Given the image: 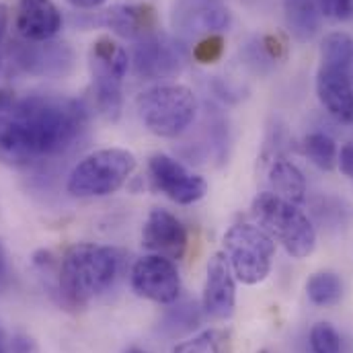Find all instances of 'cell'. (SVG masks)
I'll list each match as a JSON object with an SVG mask.
<instances>
[{"label": "cell", "instance_id": "7a4b0ae2", "mask_svg": "<svg viewBox=\"0 0 353 353\" xmlns=\"http://www.w3.org/2000/svg\"><path fill=\"white\" fill-rule=\"evenodd\" d=\"M121 271L119 251L94 243H81L62 255L60 294L66 306L83 308L105 294Z\"/></svg>", "mask_w": 353, "mask_h": 353}, {"label": "cell", "instance_id": "9c48e42d", "mask_svg": "<svg viewBox=\"0 0 353 353\" xmlns=\"http://www.w3.org/2000/svg\"><path fill=\"white\" fill-rule=\"evenodd\" d=\"M130 281L136 296L157 304H173L181 294V277L175 261L163 255L150 253L138 259L132 267Z\"/></svg>", "mask_w": 353, "mask_h": 353}, {"label": "cell", "instance_id": "5b68a950", "mask_svg": "<svg viewBox=\"0 0 353 353\" xmlns=\"http://www.w3.org/2000/svg\"><path fill=\"white\" fill-rule=\"evenodd\" d=\"M136 157L123 148H103L85 157L68 176L74 197H105L119 191L136 171Z\"/></svg>", "mask_w": 353, "mask_h": 353}, {"label": "cell", "instance_id": "52a82bcc", "mask_svg": "<svg viewBox=\"0 0 353 353\" xmlns=\"http://www.w3.org/2000/svg\"><path fill=\"white\" fill-rule=\"evenodd\" d=\"M88 66L94 107L105 119L115 121L121 113V83L130 70V56L115 39L101 35L90 46Z\"/></svg>", "mask_w": 353, "mask_h": 353}, {"label": "cell", "instance_id": "5bb4252c", "mask_svg": "<svg viewBox=\"0 0 353 353\" xmlns=\"http://www.w3.org/2000/svg\"><path fill=\"white\" fill-rule=\"evenodd\" d=\"M201 308L214 321H228L234 314L236 277L226 261L224 253H216L208 263Z\"/></svg>", "mask_w": 353, "mask_h": 353}, {"label": "cell", "instance_id": "484cf974", "mask_svg": "<svg viewBox=\"0 0 353 353\" xmlns=\"http://www.w3.org/2000/svg\"><path fill=\"white\" fill-rule=\"evenodd\" d=\"M17 99H19V97H17L14 90H10V88H0V125L10 117Z\"/></svg>", "mask_w": 353, "mask_h": 353}, {"label": "cell", "instance_id": "ba28073f", "mask_svg": "<svg viewBox=\"0 0 353 353\" xmlns=\"http://www.w3.org/2000/svg\"><path fill=\"white\" fill-rule=\"evenodd\" d=\"M232 14L224 0H175L171 23L185 39H201L230 27Z\"/></svg>", "mask_w": 353, "mask_h": 353}, {"label": "cell", "instance_id": "603a6c76", "mask_svg": "<svg viewBox=\"0 0 353 353\" xmlns=\"http://www.w3.org/2000/svg\"><path fill=\"white\" fill-rule=\"evenodd\" d=\"M310 350L312 353H341V335L331 323H316L310 329Z\"/></svg>", "mask_w": 353, "mask_h": 353}, {"label": "cell", "instance_id": "d6986e66", "mask_svg": "<svg viewBox=\"0 0 353 353\" xmlns=\"http://www.w3.org/2000/svg\"><path fill=\"white\" fill-rule=\"evenodd\" d=\"M283 14L290 33L298 41H310L321 25L316 0H283Z\"/></svg>", "mask_w": 353, "mask_h": 353}, {"label": "cell", "instance_id": "8992f818", "mask_svg": "<svg viewBox=\"0 0 353 353\" xmlns=\"http://www.w3.org/2000/svg\"><path fill=\"white\" fill-rule=\"evenodd\" d=\"M222 253L236 281L257 285L267 279L275 257V241L257 224H234L226 230Z\"/></svg>", "mask_w": 353, "mask_h": 353}, {"label": "cell", "instance_id": "ffe728a7", "mask_svg": "<svg viewBox=\"0 0 353 353\" xmlns=\"http://www.w3.org/2000/svg\"><path fill=\"white\" fill-rule=\"evenodd\" d=\"M232 333L226 329H205L195 337L181 341L171 353H232Z\"/></svg>", "mask_w": 353, "mask_h": 353}, {"label": "cell", "instance_id": "d4e9b609", "mask_svg": "<svg viewBox=\"0 0 353 353\" xmlns=\"http://www.w3.org/2000/svg\"><path fill=\"white\" fill-rule=\"evenodd\" d=\"M321 14L335 19V21H347L353 17V0H316Z\"/></svg>", "mask_w": 353, "mask_h": 353}, {"label": "cell", "instance_id": "d6a6232c", "mask_svg": "<svg viewBox=\"0 0 353 353\" xmlns=\"http://www.w3.org/2000/svg\"><path fill=\"white\" fill-rule=\"evenodd\" d=\"M0 353H8L6 352V343H4V335H2V331H0Z\"/></svg>", "mask_w": 353, "mask_h": 353}, {"label": "cell", "instance_id": "2e32d148", "mask_svg": "<svg viewBox=\"0 0 353 353\" xmlns=\"http://www.w3.org/2000/svg\"><path fill=\"white\" fill-rule=\"evenodd\" d=\"M14 25L25 41H50L62 29V14L52 0H19Z\"/></svg>", "mask_w": 353, "mask_h": 353}, {"label": "cell", "instance_id": "8fae6325", "mask_svg": "<svg viewBox=\"0 0 353 353\" xmlns=\"http://www.w3.org/2000/svg\"><path fill=\"white\" fill-rule=\"evenodd\" d=\"M316 94L329 115L341 123H353V64L321 62Z\"/></svg>", "mask_w": 353, "mask_h": 353}, {"label": "cell", "instance_id": "f1b7e54d", "mask_svg": "<svg viewBox=\"0 0 353 353\" xmlns=\"http://www.w3.org/2000/svg\"><path fill=\"white\" fill-rule=\"evenodd\" d=\"M263 48L265 52L271 56V58H281L283 54H285V43L283 41H279V37H275V35H267L263 39Z\"/></svg>", "mask_w": 353, "mask_h": 353}, {"label": "cell", "instance_id": "9a60e30c", "mask_svg": "<svg viewBox=\"0 0 353 353\" xmlns=\"http://www.w3.org/2000/svg\"><path fill=\"white\" fill-rule=\"evenodd\" d=\"M17 64L35 77H66L74 66V52L68 43L27 41L17 48Z\"/></svg>", "mask_w": 353, "mask_h": 353}, {"label": "cell", "instance_id": "4fadbf2b", "mask_svg": "<svg viewBox=\"0 0 353 353\" xmlns=\"http://www.w3.org/2000/svg\"><path fill=\"white\" fill-rule=\"evenodd\" d=\"M142 247L152 255L181 261L189 247V232L175 214L163 208H154L150 210L142 228Z\"/></svg>", "mask_w": 353, "mask_h": 353}, {"label": "cell", "instance_id": "7402d4cb", "mask_svg": "<svg viewBox=\"0 0 353 353\" xmlns=\"http://www.w3.org/2000/svg\"><path fill=\"white\" fill-rule=\"evenodd\" d=\"M302 148L314 167H319L323 171H333L337 167L339 150H337V144L331 136H327L323 132H312L304 138Z\"/></svg>", "mask_w": 353, "mask_h": 353}, {"label": "cell", "instance_id": "4dcf8cb0", "mask_svg": "<svg viewBox=\"0 0 353 353\" xmlns=\"http://www.w3.org/2000/svg\"><path fill=\"white\" fill-rule=\"evenodd\" d=\"M6 27H8V8H6L4 4H0V43H2V39H4Z\"/></svg>", "mask_w": 353, "mask_h": 353}, {"label": "cell", "instance_id": "3957f363", "mask_svg": "<svg viewBox=\"0 0 353 353\" xmlns=\"http://www.w3.org/2000/svg\"><path fill=\"white\" fill-rule=\"evenodd\" d=\"M251 214L265 232L294 259H306L316 249V230L310 218L292 201L263 191L255 197Z\"/></svg>", "mask_w": 353, "mask_h": 353}, {"label": "cell", "instance_id": "6da1fadb", "mask_svg": "<svg viewBox=\"0 0 353 353\" xmlns=\"http://www.w3.org/2000/svg\"><path fill=\"white\" fill-rule=\"evenodd\" d=\"M87 109L77 99L58 94L19 97L0 125V163L33 167L68 152L87 130Z\"/></svg>", "mask_w": 353, "mask_h": 353}, {"label": "cell", "instance_id": "83f0119b", "mask_svg": "<svg viewBox=\"0 0 353 353\" xmlns=\"http://www.w3.org/2000/svg\"><path fill=\"white\" fill-rule=\"evenodd\" d=\"M337 165L341 167V171L347 176H353V142L345 144L337 157Z\"/></svg>", "mask_w": 353, "mask_h": 353}, {"label": "cell", "instance_id": "4316f807", "mask_svg": "<svg viewBox=\"0 0 353 353\" xmlns=\"http://www.w3.org/2000/svg\"><path fill=\"white\" fill-rule=\"evenodd\" d=\"M10 352L12 353H35L37 352V345L31 337L27 335H14L12 341H10Z\"/></svg>", "mask_w": 353, "mask_h": 353}, {"label": "cell", "instance_id": "7c38bea8", "mask_svg": "<svg viewBox=\"0 0 353 353\" xmlns=\"http://www.w3.org/2000/svg\"><path fill=\"white\" fill-rule=\"evenodd\" d=\"M132 66L136 77L142 81H159V79H171L183 70V54L176 48L175 41L169 37L154 33L150 37H144L136 43Z\"/></svg>", "mask_w": 353, "mask_h": 353}, {"label": "cell", "instance_id": "44dd1931", "mask_svg": "<svg viewBox=\"0 0 353 353\" xmlns=\"http://www.w3.org/2000/svg\"><path fill=\"white\" fill-rule=\"evenodd\" d=\"M306 294L316 306H335L343 298V281L333 271H319L306 281Z\"/></svg>", "mask_w": 353, "mask_h": 353}, {"label": "cell", "instance_id": "f546056e", "mask_svg": "<svg viewBox=\"0 0 353 353\" xmlns=\"http://www.w3.org/2000/svg\"><path fill=\"white\" fill-rule=\"evenodd\" d=\"M66 2H70L74 8H97V6L105 4L107 0H66Z\"/></svg>", "mask_w": 353, "mask_h": 353}, {"label": "cell", "instance_id": "1f68e13d", "mask_svg": "<svg viewBox=\"0 0 353 353\" xmlns=\"http://www.w3.org/2000/svg\"><path fill=\"white\" fill-rule=\"evenodd\" d=\"M4 251H2V247H0V275L4 273Z\"/></svg>", "mask_w": 353, "mask_h": 353}, {"label": "cell", "instance_id": "cb8c5ba5", "mask_svg": "<svg viewBox=\"0 0 353 353\" xmlns=\"http://www.w3.org/2000/svg\"><path fill=\"white\" fill-rule=\"evenodd\" d=\"M224 54V37L220 33L201 37L193 48V58L199 64H216Z\"/></svg>", "mask_w": 353, "mask_h": 353}, {"label": "cell", "instance_id": "e0dca14e", "mask_svg": "<svg viewBox=\"0 0 353 353\" xmlns=\"http://www.w3.org/2000/svg\"><path fill=\"white\" fill-rule=\"evenodd\" d=\"M105 25L119 37L140 41L157 33L159 17L157 8L148 2L117 4L105 12Z\"/></svg>", "mask_w": 353, "mask_h": 353}, {"label": "cell", "instance_id": "277c9868", "mask_svg": "<svg viewBox=\"0 0 353 353\" xmlns=\"http://www.w3.org/2000/svg\"><path fill=\"white\" fill-rule=\"evenodd\" d=\"M138 115L144 128L159 138L181 136L197 115V99L183 85H159L138 94Z\"/></svg>", "mask_w": 353, "mask_h": 353}, {"label": "cell", "instance_id": "30bf717a", "mask_svg": "<svg viewBox=\"0 0 353 353\" xmlns=\"http://www.w3.org/2000/svg\"><path fill=\"white\" fill-rule=\"evenodd\" d=\"M148 173L154 189L181 205H191L208 193L205 179L191 173L169 154H154L148 163Z\"/></svg>", "mask_w": 353, "mask_h": 353}, {"label": "cell", "instance_id": "ac0fdd59", "mask_svg": "<svg viewBox=\"0 0 353 353\" xmlns=\"http://www.w3.org/2000/svg\"><path fill=\"white\" fill-rule=\"evenodd\" d=\"M269 183L273 193L285 201L302 203L306 197V179L302 171L288 159H275L269 169Z\"/></svg>", "mask_w": 353, "mask_h": 353}, {"label": "cell", "instance_id": "836d02e7", "mask_svg": "<svg viewBox=\"0 0 353 353\" xmlns=\"http://www.w3.org/2000/svg\"><path fill=\"white\" fill-rule=\"evenodd\" d=\"M125 353H148V352H144V350H140V347H128Z\"/></svg>", "mask_w": 353, "mask_h": 353}]
</instances>
